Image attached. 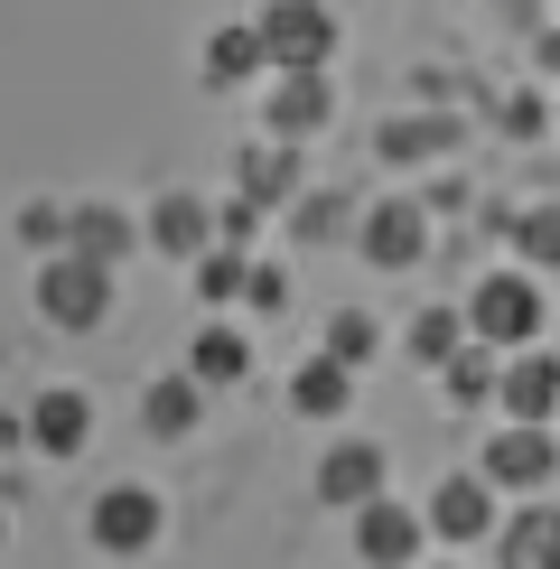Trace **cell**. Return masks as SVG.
<instances>
[{
  "instance_id": "7",
  "label": "cell",
  "mask_w": 560,
  "mask_h": 569,
  "mask_svg": "<svg viewBox=\"0 0 560 569\" xmlns=\"http://www.w3.org/2000/svg\"><path fill=\"white\" fill-rule=\"evenodd\" d=\"M327 112H337V84H327V66H271V103H262V122H271L280 140L327 131Z\"/></svg>"
},
{
  "instance_id": "5",
  "label": "cell",
  "mask_w": 560,
  "mask_h": 569,
  "mask_svg": "<svg viewBox=\"0 0 560 569\" xmlns=\"http://www.w3.org/2000/svg\"><path fill=\"white\" fill-rule=\"evenodd\" d=\"M159 523H169V513H159V495H150V486H131V477L93 495V551H112V560L150 551V541H159Z\"/></svg>"
},
{
  "instance_id": "11",
  "label": "cell",
  "mask_w": 560,
  "mask_h": 569,
  "mask_svg": "<svg viewBox=\"0 0 560 569\" xmlns=\"http://www.w3.org/2000/svg\"><path fill=\"white\" fill-rule=\"evenodd\" d=\"M383 477H392V467H383V448H373V439H337L318 458V495H327V505H373Z\"/></svg>"
},
{
  "instance_id": "31",
  "label": "cell",
  "mask_w": 560,
  "mask_h": 569,
  "mask_svg": "<svg viewBox=\"0 0 560 569\" xmlns=\"http://www.w3.org/2000/svg\"><path fill=\"white\" fill-rule=\"evenodd\" d=\"M0 541H10V523H0Z\"/></svg>"
},
{
  "instance_id": "9",
  "label": "cell",
  "mask_w": 560,
  "mask_h": 569,
  "mask_svg": "<svg viewBox=\"0 0 560 569\" xmlns=\"http://www.w3.org/2000/svg\"><path fill=\"white\" fill-rule=\"evenodd\" d=\"M29 448H38V458H84V448H93V401L76 383L38 392L29 401Z\"/></svg>"
},
{
  "instance_id": "27",
  "label": "cell",
  "mask_w": 560,
  "mask_h": 569,
  "mask_svg": "<svg viewBox=\"0 0 560 569\" xmlns=\"http://www.w3.org/2000/svg\"><path fill=\"white\" fill-rule=\"evenodd\" d=\"M243 299L252 308H290V271L280 262H243Z\"/></svg>"
},
{
  "instance_id": "12",
  "label": "cell",
  "mask_w": 560,
  "mask_h": 569,
  "mask_svg": "<svg viewBox=\"0 0 560 569\" xmlns=\"http://www.w3.org/2000/svg\"><path fill=\"white\" fill-rule=\"evenodd\" d=\"M496 401H504V420H551L560 411V365L551 355H513L496 373Z\"/></svg>"
},
{
  "instance_id": "13",
  "label": "cell",
  "mask_w": 560,
  "mask_h": 569,
  "mask_svg": "<svg viewBox=\"0 0 560 569\" xmlns=\"http://www.w3.org/2000/svg\"><path fill=\"white\" fill-rule=\"evenodd\" d=\"M233 187H243L252 206H290V197H299V159H290V140H280V131L252 140V150L233 159Z\"/></svg>"
},
{
  "instance_id": "20",
  "label": "cell",
  "mask_w": 560,
  "mask_h": 569,
  "mask_svg": "<svg viewBox=\"0 0 560 569\" xmlns=\"http://www.w3.org/2000/svg\"><path fill=\"white\" fill-rule=\"evenodd\" d=\"M346 373H356V365H337V355H318V365H299V373H290V401H299L309 420H337L346 401H356V383H346Z\"/></svg>"
},
{
  "instance_id": "19",
  "label": "cell",
  "mask_w": 560,
  "mask_h": 569,
  "mask_svg": "<svg viewBox=\"0 0 560 569\" xmlns=\"http://www.w3.org/2000/svg\"><path fill=\"white\" fill-rule=\"evenodd\" d=\"M187 373H197V383H243L252 373V337L243 327H206V337L187 346Z\"/></svg>"
},
{
  "instance_id": "17",
  "label": "cell",
  "mask_w": 560,
  "mask_h": 569,
  "mask_svg": "<svg viewBox=\"0 0 560 569\" xmlns=\"http://www.w3.org/2000/svg\"><path fill=\"white\" fill-rule=\"evenodd\" d=\"M262 66H271V57H262V29H216L197 76H206V93H224V84H252Z\"/></svg>"
},
{
  "instance_id": "23",
  "label": "cell",
  "mask_w": 560,
  "mask_h": 569,
  "mask_svg": "<svg viewBox=\"0 0 560 569\" xmlns=\"http://www.w3.org/2000/svg\"><path fill=\"white\" fill-rule=\"evenodd\" d=\"M373 346H383V327H373L364 308H337V318H327V355H337V365H364Z\"/></svg>"
},
{
  "instance_id": "30",
  "label": "cell",
  "mask_w": 560,
  "mask_h": 569,
  "mask_svg": "<svg viewBox=\"0 0 560 569\" xmlns=\"http://www.w3.org/2000/svg\"><path fill=\"white\" fill-rule=\"evenodd\" d=\"M532 57H542V66H551V76H560V29H542V47H532Z\"/></svg>"
},
{
  "instance_id": "16",
  "label": "cell",
  "mask_w": 560,
  "mask_h": 569,
  "mask_svg": "<svg viewBox=\"0 0 560 569\" xmlns=\"http://www.w3.org/2000/svg\"><path fill=\"white\" fill-rule=\"evenodd\" d=\"M66 243H76V252H93V262H112V271H122V252L140 243V233H131V216H122V206H66Z\"/></svg>"
},
{
  "instance_id": "18",
  "label": "cell",
  "mask_w": 560,
  "mask_h": 569,
  "mask_svg": "<svg viewBox=\"0 0 560 569\" xmlns=\"http://www.w3.org/2000/svg\"><path fill=\"white\" fill-rule=\"evenodd\" d=\"M496 551H504V569H551V560H560V513H551V505L513 513V523L496 532Z\"/></svg>"
},
{
  "instance_id": "10",
  "label": "cell",
  "mask_w": 560,
  "mask_h": 569,
  "mask_svg": "<svg viewBox=\"0 0 560 569\" xmlns=\"http://www.w3.org/2000/svg\"><path fill=\"white\" fill-rule=\"evenodd\" d=\"M430 532L439 541H496V486H486V467L477 477H449L430 495Z\"/></svg>"
},
{
  "instance_id": "3",
  "label": "cell",
  "mask_w": 560,
  "mask_h": 569,
  "mask_svg": "<svg viewBox=\"0 0 560 569\" xmlns=\"http://www.w3.org/2000/svg\"><path fill=\"white\" fill-rule=\"evenodd\" d=\"M262 57L271 66H327V47H337V10L327 0H262Z\"/></svg>"
},
{
  "instance_id": "4",
  "label": "cell",
  "mask_w": 560,
  "mask_h": 569,
  "mask_svg": "<svg viewBox=\"0 0 560 569\" xmlns=\"http://www.w3.org/2000/svg\"><path fill=\"white\" fill-rule=\"evenodd\" d=\"M486 486H504V495H532V486H551L560 477V439L542 430V420H504L496 439H486Z\"/></svg>"
},
{
  "instance_id": "2",
  "label": "cell",
  "mask_w": 560,
  "mask_h": 569,
  "mask_svg": "<svg viewBox=\"0 0 560 569\" xmlns=\"http://www.w3.org/2000/svg\"><path fill=\"white\" fill-rule=\"evenodd\" d=\"M467 337L496 346V355L542 337V290H532V271H486L477 299H467Z\"/></svg>"
},
{
  "instance_id": "15",
  "label": "cell",
  "mask_w": 560,
  "mask_h": 569,
  "mask_svg": "<svg viewBox=\"0 0 560 569\" xmlns=\"http://www.w3.org/2000/svg\"><path fill=\"white\" fill-rule=\"evenodd\" d=\"M140 420H150V439H187V430L206 420V383H197V373L150 383V392H140Z\"/></svg>"
},
{
  "instance_id": "29",
  "label": "cell",
  "mask_w": 560,
  "mask_h": 569,
  "mask_svg": "<svg viewBox=\"0 0 560 569\" xmlns=\"http://www.w3.org/2000/svg\"><path fill=\"white\" fill-rule=\"evenodd\" d=\"M29 439V411H0V448H19Z\"/></svg>"
},
{
  "instance_id": "14",
  "label": "cell",
  "mask_w": 560,
  "mask_h": 569,
  "mask_svg": "<svg viewBox=\"0 0 560 569\" xmlns=\"http://www.w3.org/2000/svg\"><path fill=\"white\" fill-rule=\"evenodd\" d=\"M150 243L169 252V262H197V252L216 243V216H206V197H187V187H178V197H159V216H150Z\"/></svg>"
},
{
  "instance_id": "22",
  "label": "cell",
  "mask_w": 560,
  "mask_h": 569,
  "mask_svg": "<svg viewBox=\"0 0 560 569\" xmlns=\"http://www.w3.org/2000/svg\"><path fill=\"white\" fill-rule=\"evenodd\" d=\"M458 337H467V318H458V308H420V318H411V355H420V365H449V355H458Z\"/></svg>"
},
{
  "instance_id": "26",
  "label": "cell",
  "mask_w": 560,
  "mask_h": 569,
  "mask_svg": "<svg viewBox=\"0 0 560 569\" xmlns=\"http://www.w3.org/2000/svg\"><path fill=\"white\" fill-rule=\"evenodd\" d=\"M19 243H29V252H57V243H66V206H47V197L19 206Z\"/></svg>"
},
{
  "instance_id": "6",
  "label": "cell",
  "mask_w": 560,
  "mask_h": 569,
  "mask_svg": "<svg viewBox=\"0 0 560 569\" xmlns=\"http://www.w3.org/2000/svg\"><path fill=\"white\" fill-rule=\"evenodd\" d=\"M356 243H364L373 271H411L420 252H430V206H420V197H383V206L356 224Z\"/></svg>"
},
{
  "instance_id": "25",
  "label": "cell",
  "mask_w": 560,
  "mask_h": 569,
  "mask_svg": "<svg viewBox=\"0 0 560 569\" xmlns=\"http://www.w3.org/2000/svg\"><path fill=\"white\" fill-rule=\"evenodd\" d=\"M513 233H523V252H532L542 271H560V206H532V216L513 224Z\"/></svg>"
},
{
  "instance_id": "8",
  "label": "cell",
  "mask_w": 560,
  "mask_h": 569,
  "mask_svg": "<svg viewBox=\"0 0 560 569\" xmlns=\"http://www.w3.org/2000/svg\"><path fill=\"white\" fill-rule=\"evenodd\" d=\"M356 551L383 560V569L420 560V551H430V513H411V505H392V495H373V505H356Z\"/></svg>"
},
{
  "instance_id": "28",
  "label": "cell",
  "mask_w": 560,
  "mask_h": 569,
  "mask_svg": "<svg viewBox=\"0 0 560 569\" xmlns=\"http://www.w3.org/2000/svg\"><path fill=\"white\" fill-rule=\"evenodd\" d=\"M504 131H513V140H532V131H551V112H542V93H513V103H504Z\"/></svg>"
},
{
  "instance_id": "1",
  "label": "cell",
  "mask_w": 560,
  "mask_h": 569,
  "mask_svg": "<svg viewBox=\"0 0 560 569\" xmlns=\"http://www.w3.org/2000/svg\"><path fill=\"white\" fill-rule=\"evenodd\" d=\"M38 318L47 327H103L112 318V262H93V252H76V243H57L38 262Z\"/></svg>"
},
{
  "instance_id": "21",
  "label": "cell",
  "mask_w": 560,
  "mask_h": 569,
  "mask_svg": "<svg viewBox=\"0 0 560 569\" xmlns=\"http://www.w3.org/2000/svg\"><path fill=\"white\" fill-rule=\"evenodd\" d=\"M439 150H458V122H439V112H430V122H392V131H383V159H392V169H420V159H439Z\"/></svg>"
},
{
  "instance_id": "32",
  "label": "cell",
  "mask_w": 560,
  "mask_h": 569,
  "mask_svg": "<svg viewBox=\"0 0 560 569\" xmlns=\"http://www.w3.org/2000/svg\"><path fill=\"white\" fill-rule=\"evenodd\" d=\"M551 122H560V112H551Z\"/></svg>"
},
{
  "instance_id": "24",
  "label": "cell",
  "mask_w": 560,
  "mask_h": 569,
  "mask_svg": "<svg viewBox=\"0 0 560 569\" xmlns=\"http://www.w3.org/2000/svg\"><path fill=\"white\" fill-rule=\"evenodd\" d=\"M187 271H197V299H206V308H216V299H243V252H216V243H206Z\"/></svg>"
}]
</instances>
